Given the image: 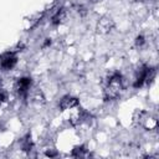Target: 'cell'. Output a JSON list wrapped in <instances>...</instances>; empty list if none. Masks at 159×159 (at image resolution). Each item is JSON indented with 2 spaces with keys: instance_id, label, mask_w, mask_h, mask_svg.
Instances as JSON below:
<instances>
[{
  "instance_id": "cell-1",
  "label": "cell",
  "mask_w": 159,
  "mask_h": 159,
  "mask_svg": "<svg viewBox=\"0 0 159 159\" xmlns=\"http://www.w3.org/2000/svg\"><path fill=\"white\" fill-rule=\"evenodd\" d=\"M2 100H3V95H0V102H2Z\"/></svg>"
}]
</instances>
